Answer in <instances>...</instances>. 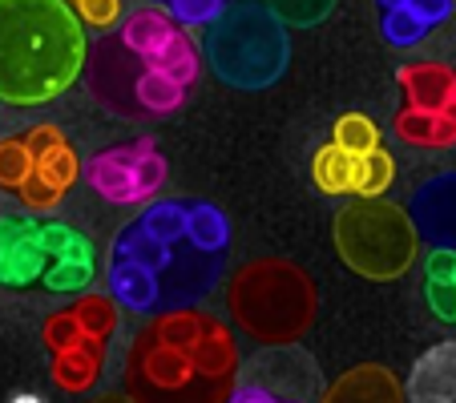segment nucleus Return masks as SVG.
Wrapping results in <instances>:
<instances>
[{
	"mask_svg": "<svg viewBox=\"0 0 456 403\" xmlns=\"http://www.w3.org/2000/svg\"><path fill=\"white\" fill-rule=\"evenodd\" d=\"M404 109L396 113V138L420 149L456 146V69L440 60H416L400 69Z\"/></svg>",
	"mask_w": 456,
	"mask_h": 403,
	"instance_id": "obj_8",
	"label": "nucleus"
},
{
	"mask_svg": "<svg viewBox=\"0 0 456 403\" xmlns=\"http://www.w3.org/2000/svg\"><path fill=\"white\" fill-rule=\"evenodd\" d=\"M384 12V41L387 44H396V49H412V44H420L424 36L432 33L428 20H420L408 4H396V9H379Z\"/></svg>",
	"mask_w": 456,
	"mask_h": 403,
	"instance_id": "obj_20",
	"label": "nucleus"
},
{
	"mask_svg": "<svg viewBox=\"0 0 456 403\" xmlns=\"http://www.w3.org/2000/svg\"><path fill=\"white\" fill-rule=\"evenodd\" d=\"M336 146L352 149V154H371V149L379 146V129L371 125L363 113H347V117L336 121Z\"/></svg>",
	"mask_w": 456,
	"mask_h": 403,
	"instance_id": "obj_23",
	"label": "nucleus"
},
{
	"mask_svg": "<svg viewBox=\"0 0 456 403\" xmlns=\"http://www.w3.org/2000/svg\"><path fill=\"white\" fill-rule=\"evenodd\" d=\"M231 218L207 197H150L110 242L105 283L121 310L199 307L223 278Z\"/></svg>",
	"mask_w": 456,
	"mask_h": 403,
	"instance_id": "obj_1",
	"label": "nucleus"
},
{
	"mask_svg": "<svg viewBox=\"0 0 456 403\" xmlns=\"http://www.w3.org/2000/svg\"><path fill=\"white\" fill-rule=\"evenodd\" d=\"M267 9L275 12L283 25L311 28V25H319V20L336 9V0H267Z\"/></svg>",
	"mask_w": 456,
	"mask_h": 403,
	"instance_id": "obj_22",
	"label": "nucleus"
},
{
	"mask_svg": "<svg viewBox=\"0 0 456 403\" xmlns=\"http://www.w3.org/2000/svg\"><path fill=\"white\" fill-rule=\"evenodd\" d=\"M69 4L77 9L81 25L97 28V33H110L121 20V0H69Z\"/></svg>",
	"mask_w": 456,
	"mask_h": 403,
	"instance_id": "obj_25",
	"label": "nucleus"
},
{
	"mask_svg": "<svg viewBox=\"0 0 456 403\" xmlns=\"http://www.w3.org/2000/svg\"><path fill=\"white\" fill-rule=\"evenodd\" d=\"M86 181L97 197L113 202V206H138L162 194L166 186V157L158 154L154 138H134L126 146H113L105 154H94L86 165Z\"/></svg>",
	"mask_w": 456,
	"mask_h": 403,
	"instance_id": "obj_9",
	"label": "nucleus"
},
{
	"mask_svg": "<svg viewBox=\"0 0 456 403\" xmlns=\"http://www.w3.org/2000/svg\"><path fill=\"white\" fill-rule=\"evenodd\" d=\"M239 339L223 318L174 307L146 318L126 359V387L138 399L215 403L231 399L239 375Z\"/></svg>",
	"mask_w": 456,
	"mask_h": 403,
	"instance_id": "obj_2",
	"label": "nucleus"
},
{
	"mask_svg": "<svg viewBox=\"0 0 456 403\" xmlns=\"http://www.w3.org/2000/svg\"><path fill=\"white\" fill-rule=\"evenodd\" d=\"M223 9H226V0H166V12H170L182 28L210 25Z\"/></svg>",
	"mask_w": 456,
	"mask_h": 403,
	"instance_id": "obj_24",
	"label": "nucleus"
},
{
	"mask_svg": "<svg viewBox=\"0 0 456 403\" xmlns=\"http://www.w3.org/2000/svg\"><path fill=\"white\" fill-rule=\"evenodd\" d=\"M392 178H396V162L387 154H379V146L371 149V154H360V170H355V194L360 197L387 194Z\"/></svg>",
	"mask_w": 456,
	"mask_h": 403,
	"instance_id": "obj_21",
	"label": "nucleus"
},
{
	"mask_svg": "<svg viewBox=\"0 0 456 403\" xmlns=\"http://www.w3.org/2000/svg\"><path fill=\"white\" fill-rule=\"evenodd\" d=\"M408 218L416 226V238L428 246L456 250V170L436 173L408 197Z\"/></svg>",
	"mask_w": 456,
	"mask_h": 403,
	"instance_id": "obj_14",
	"label": "nucleus"
},
{
	"mask_svg": "<svg viewBox=\"0 0 456 403\" xmlns=\"http://www.w3.org/2000/svg\"><path fill=\"white\" fill-rule=\"evenodd\" d=\"M404 4H408V9H412L420 20H428L432 28L444 25V20L452 17V0H404Z\"/></svg>",
	"mask_w": 456,
	"mask_h": 403,
	"instance_id": "obj_27",
	"label": "nucleus"
},
{
	"mask_svg": "<svg viewBox=\"0 0 456 403\" xmlns=\"http://www.w3.org/2000/svg\"><path fill=\"white\" fill-rule=\"evenodd\" d=\"M118 326L121 307L113 294L81 291L69 307L53 310L41 326V339L53 355V383L69 395L94 391L105 375Z\"/></svg>",
	"mask_w": 456,
	"mask_h": 403,
	"instance_id": "obj_6",
	"label": "nucleus"
},
{
	"mask_svg": "<svg viewBox=\"0 0 456 403\" xmlns=\"http://www.w3.org/2000/svg\"><path fill=\"white\" fill-rule=\"evenodd\" d=\"M86 25L69 0H0V101L49 105L81 77Z\"/></svg>",
	"mask_w": 456,
	"mask_h": 403,
	"instance_id": "obj_3",
	"label": "nucleus"
},
{
	"mask_svg": "<svg viewBox=\"0 0 456 403\" xmlns=\"http://www.w3.org/2000/svg\"><path fill=\"white\" fill-rule=\"evenodd\" d=\"M118 41L126 44L146 69L166 73V77H174L178 85H194V81H199V49H194L190 33L170 12H162V9L129 12Z\"/></svg>",
	"mask_w": 456,
	"mask_h": 403,
	"instance_id": "obj_10",
	"label": "nucleus"
},
{
	"mask_svg": "<svg viewBox=\"0 0 456 403\" xmlns=\"http://www.w3.org/2000/svg\"><path fill=\"white\" fill-rule=\"evenodd\" d=\"M154 4H166V0H154Z\"/></svg>",
	"mask_w": 456,
	"mask_h": 403,
	"instance_id": "obj_29",
	"label": "nucleus"
},
{
	"mask_svg": "<svg viewBox=\"0 0 456 403\" xmlns=\"http://www.w3.org/2000/svg\"><path fill=\"white\" fill-rule=\"evenodd\" d=\"M37 218H0V286H33L41 283L49 254L37 238Z\"/></svg>",
	"mask_w": 456,
	"mask_h": 403,
	"instance_id": "obj_15",
	"label": "nucleus"
},
{
	"mask_svg": "<svg viewBox=\"0 0 456 403\" xmlns=\"http://www.w3.org/2000/svg\"><path fill=\"white\" fill-rule=\"evenodd\" d=\"M207 52L210 69L218 81H226L231 89H271L291 65V36L287 25L258 0H242L223 9L207 25Z\"/></svg>",
	"mask_w": 456,
	"mask_h": 403,
	"instance_id": "obj_5",
	"label": "nucleus"
},
{
	"mask_svg": "<svg viewBox=\"0 0 456 403\" xmlns=\"http://www.w3.org/2000/svg\"><path fill=\"white\" fill-rule=\"evenodd\" d=\"M416 226L404 206L379 197H360L336 214V250L347 270L371 283L400 278L416 262Z\"/></svg>",
	"mask_w": 456,
	"mask_h": 403,
	"instance_id": "obj_7",
	"label": "nucleus"
},
{
	"mask_svg": "<svg viewBox=\"0 0 456 403\" xmlns=\"http://www.w3.org/2000/svg\"><path fill=\"white\" fill-rule=\"evenodd\" d=\"M379 9H396V4H404V0H376Z\"/></svg>",
	"mask_w": 456,
	"mask_h": 403,
	"instance_id": "obj_28",
	"label": "nucleus"
},
{
	"mask_svg": "<svg viewBox=\"0 0 456 403\" xmlns=\"http://www.w3.org/2000/svg\"><path fill=\"white\" fill-rule=\"evenodd\" d=\"M355 170H360V154L336 146V141H328V146L319 149L315 165H311L315 186L323 194H355Z\"/></svg>",
	"mask_w": 456,
	"mask_h": 403,
	"instance_id": "obj_18",
	"label": "nucleus"
},
{
	"mask_svg": "<svg viewBox=\"0 0 456 403\" xmlns=\"http://www.w3.org/2000/svg\"><path fill=\"white\" fill-rule=\"evenodd\" d=\"M234 383H255L275 399H315L319 395V371L299 347L291 343H267V351H258L255 359L242 367Z\"/></svg>",
	"mask_w": 456,
	"mask_h": 403,
	"instance_id": "obj_12",
	"label": "nucleus"
},
{
	"mask_svg": "<svg viewBox=\"0 0 456 403\" xmlns=\"http://www.w3.org/2000/svg\"><path fill=\"white\" fill-rule=\"evenodd\" d=\"M428 307L436 310V318L456 323V283L452 278H428Z\"/></svg>",
	"mask_w": 456,
	"mask_h": 403,
	"instance_id": "obj_26",
	"label": "nucleus"
},
{
	"mask_svg": "<svg viewBox=\"0 0 456 403\" xmlns=\"http://www.w3.org/2000/svg\"><path fill=\"white\" fill-rule=\"evenodd\" d=\"M328 399L331 403H396L404 399V387L384 367H355L344 379H336Z\"/></svg>",
	"mask_w": 456,
	"mask_h": 403,
	"instance_id": "obj_17",
	"label": "nucleus"
},
{
	"mask_svg": "<svg viewBox=\"0 0 456 403\" xmlns=\"http://www.w3.org/2000/svg\"><path fill=\"white\" fill-rule=\"evenodd\" d=\"M28 173H33V157H28L25 133L0 138V189H4V194H20Z\"/></svg>",
	"mask_w": 456,
	"mask_h": 403,
	"instance_id": "obj_19",
	"label": "nucleus"
},
{
	"mask_svg": "<svg viewBox=\"0 0 456 403\" xmlns=\"http://www.w3.org/2000/svg\"><path fill=\"white\" fill-rule=\"evenodd\" d=\"M404 395L416 403H456V339L428 347L416 359Z\"/></svg>",
	"mask_w": 456,
	"mask_h": 403,
	"instance_id": "obj_16",
	"label": "nucleus"
},
{
	"mask_svg": "<svg viewBox=\"0 0 456 403\" xmlns=\"http://www.w3.org/2000/svg\"><path fill=\"white\" fill-rule=\"evenodd\" d=\"M28 157H33V173L20 186V202L28 210H53L65 202L73 186L81 178V157L73 149V141L61 133L57 125H33L25 133Z\"/></svg>",
	"mask_w": 456,
	"mask_h": 403,
	"instance_id": "obj_11",
	"label": "nucleus"
},
{
	"mask_svg": "<svg viewBox=\"0 0 456 403\" xmlns=\"http://www.w3.org/2000/svg\"><path fill=\"white\" fill-rule=\"evenodd\" d=\"M37 238H41L45 254H49V266H45L41 283L49 286V291H57V294L89 291L94 270H97L94 242H89L81 230L65 226V222H41L37 226Z\"/></svg>",
	"mask_w": 456,
	"mask_h": 403,
	"instance_id": "obj_13",
	"label": "nucleus"
},
{
	"mask_svg": "<svg viewBox=\"0 0 456 403\" xmlns=\"http://www.w3.org/2000/svg\"><path fill=\"white\" fill-rule=\"evenodd\" d=\"M231 318L255 343H299L319 310L315 283L291 258H255L231 278Z\"/></svg>",
	"mask_w": 456,
	"mask_h": 403,
	"instance_id": "obj_4",
	"label": "nucleus"
}]
</instances>
